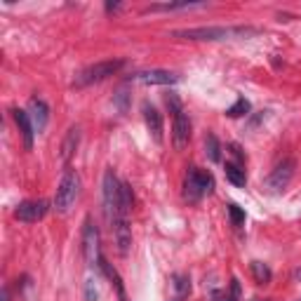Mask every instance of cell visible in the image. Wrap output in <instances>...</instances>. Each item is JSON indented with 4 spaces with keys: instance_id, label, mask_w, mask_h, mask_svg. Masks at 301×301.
<instances>
[{
    "instance_id": "1",
    "label": "cell",
    "mask_w": 301,
    "mask_h": 301,
    "mask_svg": "<svg viewBox=\"0 0 301 301\" xmlns=\"http://www.w3.org/2000/svg\"><path fill=\"white\" fill-rule=\"evenodd\" d=\"M259 28L254 26H200L174 31L172 36L181 40H228V38H247L254 36Z\"/></svg>"
},
{
    "instance_id": "2",
    "label": "cell",
    "mask_w": 301,
    "mask_h": 301,
    "mask_svg": "<svg viewBox=\"0 0 301 301\" xmlns=\"http://www.w3.org/2000/svg\"><path fill=\"white\" fill-rule=\"evenodd\" d=\"M104 207H106V217L111 224L118 219H127V212H130L123 203V181H118L113 169H106L104 174Z\"/></svg>"
},
{
    "instance_id": "3",
    "label": "cell",
    "mask_w": 301,
    "mask_h": 301,
    "mask_svg": "<svg viewBox=\"0 0 301 301\" xmlns=\"http://www.w3.org/2000/svg\"><path fill=\"white\" fill-rule=\"evenodd\" d=\"M125 66L123 59H108V62H97L87 66V69H82V71L75 75L73 80V87H87V85H94V82H101V80L111 78L115 73L120 71Z\"/></svg>"
},
{
    "instance_id": "4",
    "label": "cell",
    "mask_w": 301,
    "mask_h": 301,
    "mask_svg": "<svg viewBox=\"0 0 301 301\" xmlns=\"http://www.w3.org/2000/svg\"><path fill=\"white\" fill-rule=\"evenodd\" d=\"M80 191V177L78 172L71 167L64 169V177L59 181V188H57V195H54V210L59 214H66L71 210V205L75 203Z\"/></svg>"
},
{
    "instance_id": "5",
    "label": "cell",
    "mask_w": 301,
    "mask_h": 301,
    "mask_svg": "<svg viewBox=\"0 0 301 301\" xmlns=\"http://www.w3.org/2000/svg\"><path fill=\"white\" fill-rule=\"evenodd\" d=\"M214 186V179L210 172H205L200 167H188L186 181H184V198L188 203H198L203 200V195H207Z\"/></svg>"
},
{
    "instance_id": "6",
    "label": "cell",
    "mask_w": 301,
    "mask_h": 301,
    "mask_svg": "<svg viewBox=\"0 0 301 301\" xmlns=\"http://www.w3.org/2000/svg\"><path fill=\"white\" fill-rule=\"evenodd\" d=\"M167 106H172L174 111V125H172V142H174V149L181 150L188 146V139H191V120L188 115L184 113V108L179 104V99L174 94L167 97Z\"/></svg>"
},
{
    "instance_id": "7",
    "label": "cell",
    "mask_w": 301,
    "mask_h": 301,
    "mask_svg": "<svg viewBox=\"0 0 301 301\" xmlns=\"http://www.w3.org/2000/svg\"><path fill=\"white\" fill-rule=\"evenodd\" d=\"M294 169H297V162H294L292 158L278 162L275 169L268 174V179H266V188H268L271 193H283L285 188L290 186V181H292Z\"/></svg>"
},
{
    "instance_id": "8",
    "label": "cell",
    "mask_w": 301,
    "mask_h": 301,
    "mask_svg": "<svg viewBox=\"0 0 301 301\" xmlns=\"http://www.w3.org/2000/svg\"><path fill=\"white\" fill-rule=\"evenodd\" d=\"M82 254H85V261L89 266H99V259H101V249H99V230L97 226L92 224V219L85 222V228H82Z\"/></svg>"
},
{
    "instance_id": "9",
    "label": "cell",
    "mask_w": 301,
    "mask_h": 301,
    "mask_svg": "<svg viewBox=\"0 0 301 301\" xmlns=\"http://www.w3.org/2000/svg\"><path fill=\"white\" fill-rule=\"evenodd\" d=\"M47 210H50V207H47L45 200H24V203L17 205L14 219H17V222H24V224H36L47 214Z\"/></svg>"
},
{
    "instance_id": "10",
    "label": "cell",
    "mask_w": 301,
    "mask_h": 301,
    "mask_svg": "<svg viewBox=\"0 0 301 301\" xmlns=\"http://www.w3.org/2000/svg\"><path fill=\"white\" fill-rule=\"evenodd\" d=\"M130 80L142 82V85H174V82H179V75L172 71H162V69H150V71L134 73Z\"/></svg>"
},
{
    "instance_id": "11",
    "label": "cell",
    "mask_w": 301,
    "mask_h": 301,
    "mask_svg": "<svg viewBox=\"0 0 301 301\" xmlns=\"http://www.w3.org/2000/svg\"><path fill=\"white\" fill-rule=\"evenodd\" d=\"M28 115H31V120H33V127H36V132H43L47 123H50V108L45 104L43 99L33 97L28 101Z\"/></svg>"
},
{
    "instance_id": "12",
    "label": "cell",
    "mask_w": 301,
    "mask_h": 301,
    "mask_svg": "<svg viewBox=\"0 0 301 301\" xmlns=\"http://www.w3.org/2000/svg\"><path fill=\"white\" fill-rule=\"evenodd\" d=\"M12 115H14V123H17L21 137H24V146L31 149V146H33V137H36V127H33V120H31L28 111H24V108H14Z\"/></svg>"
},
{
    "instance_id": "13",
    "label": "cell",
    "mask_w": 301,
    "mask_h": 301,
    "mask_svg": "<svg viewBox=\"0 0 301 301\" xmlns=\"http://www.w3.org/2000/svg\"><path fill=\"white\" fill-rule=\"evenodd\" d=\"M144 120H146V127L153 134V139L162 144V115L158 113V108L150 106V104H144Z\"/></svg>"
},
{
    "instance_id": "14",
    "label": "cell",
    "mask_w": 301,
    "mask_h": 301,
    "mask_svg": "<svg viewBox=\"0 0 301 301\" xmlns=\"http://www.w3.org/2000/svg\"><path fill=\"white\" fill-rule=\"evenodd\" d=\"M113 228V235H115V242H118V249L120 254H127V249L132 245V230H130V224L127 219H118V222L111 224Z\"/></svg>"
},
{
    "instance_id": "15",
    "label": "cell",
    "mask_w": 301,
    "mask_h": 301,
    "mask_svg": "<svg viewBox=\"0 0 301 301\" xmlns=\"http://www.w3.org/2000/svg\"><path fill=\"white\" fill-rule=\"evenodd\" d=\"M224 172H226V179H228L233 186H240V188H242L245 184H247V174H245L242 165H238V162H226Z\"/></svg>"
},
{
    "instance_id": "16",
    "label": "cell",
    "mask_w": 301,
    "mask_h": 301,
    "mask_svg": "<svg viewBox=\"0 0 301 301\" xmlns=\"http://www.w3.org/2000/svg\"><path fill=\"white\" fill-rule=\"evenodd\" d=\"M78 142H80V130L78 127H71L69 134H66V139H64V146H62V158L64 162H69L73 155V150L78 149Z\"/></svg>"
},
{
    "instance_id": "17",
    "label": "cell",
    "mask_w": 301,
    "mask_h": 301,
    "mask_svg": "<svg viewBox=\"0 0 301 301\" xmlns=\"http://www.w3.org/2000/svg\"><path fill=\"white\" fill-rule=\"evenodd\" d=\"M249 268H252V275H254V280H257L259 285L271 283L273 273H271V268H268L266 264H261V261H252V264H249Z\"/></svg>"
},
{
    "instance_id": "18",
    "label": "cell",
    "mask_w": 301,
    "mask_h": 301,
    "mask_svg": "<svg viewBox=\"0 0 301 301\" xmlns=\"http://www.w3.org/2000/svg\"><path fill=\"white\" fill-rule=\"evenodd\" d=\"M205 149H207V155H210L212 162H219V160H222V146H219V139H217L214 134H207Z\"/></svg>"
},
{
    "instance_id": "19",
    "label": "cell",
    "mask_w": 301,
    "mask_h": 301,
    "mask_svg": "<svg viewBox=\"0 0 301 301\" xmlns=\"http://www.w3.org/2000/svg\"><path fill=\"white\" fill-rule=\"evenodd\" d=\"M249 101L245 97H238V101H235V104H233V106L228 108V111H226V115H228V118H242V115H247L249 113Z\"/></svg>"
},
{
    "instance_id": "20",
    "label": "cell",
    "mask_w": 301,
    "mask_h": 301,
    "mask_svg": "<svg viewBox=\"0 0 301 301\" xmlns=\"http://www.w3.org/2000/svg\"><path fill=\"white\" fill-rule=\"evenodd\" d=\"M186 7H200V2H165V5H150L144 12H160V9H186Z\"/></svg>"
},
{
    "instance_id": "21",
    "label": "cell",
    "mask_w": 301,
    "mask_h": 301,
    "mask_svg": "<svg viewBox=\"0 0 301 301\" xmlns=\"http://www.w3.org/2000/svg\"><path fill=\"white\" fill-rule=\"evenodd\" d=\"M228 217H230V222H233V226H242L245 224V212L235 203L228 205Z\"/></svg>"
},
{
    "instance_id": "22",
    "label": "cell",
    "mask_w": 301,
    "mask_h": 301,
    "mask_svg": "<svg viewBox=\"0 0 301 301\" xmlns=\"http://www.w3.org/2000/svg\"><path fill=\"white\" fill-rule=\"evenodd\" d=\"M174 280H177V283H174V287H177L179 294H186L188 290H191V280H188V278H184V275H177Z\"/></svg>"
},
{
    "instance_id": "23",
    "label": "cell",
    "mask_w": 301,
    "mask_h": 301,
    "mask_svg": "<svg viewBox=\"0 0 301 301\" xmlns=\"http://www.w3.org/2000/svg\"><path fill=\"white\" fill-rule=\"evenodd\" d=\"M85 297H87V301H97V290H94L92 280H87V285H85Z\"/></svg>"
},
{
    "instance_id": "24",
    "label": "cell",
    "mask_w": 301,
    "mask_h": 301,
    "mask_svg": "<svg viewBox=\"0 0 301 301\" xmlns=\"http://www.w3.org/2000/svg\"><path fill=\"white\" fill-rule=\"evenodd\" d=\"M230 153H233V155L238 158V165H240V162H242V160H245V155H242V150H240V146H238V144H230Z\"/></svg>"
},
{
    "instance_id": "25",
    "label": "cell",
    "mask_w": 301,
    "mask_h": 301,
    "mask_svg": "<svg viewBox=\"0 0 301 301\" xmlns=\"http://www.w3.org/2000/svg\"><path fill=\"white\" fill-rule=\"evenodd\" d=\"M120 9V2H106V12H115Z\"/></svg>"
},
{
    "instance_id": "26",
    "label": "cell",
    "mask_w": 301,
    "mask_h": 301,
    "mask_svg": "<svg viewBox=\"0 0 301 301\" xmlns=\"http://www.w3.org/2000/svg\"><path fill=\"white\" fill-rule=\"evenodd\" d=\"M0 301H9V292H7V287L2 290V294H0Z\"/></svg>"
},
{
    "instance_id": "27",
    "label": "cell",
    "mask_w": 301,
    "mask_h": 301,
    "mask_svg": "<svg viewBox=\"0 0 301 301\" xmlns=\"http://www.w3.org/2000/svg\"><path fill=\"white\" fill-rule=\"evenodd\" d=\"M226 301H235V299H226Z\"/></svg>"
}]
</instances>
